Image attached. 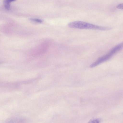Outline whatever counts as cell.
<instances>
[{"mask_svg":"<svg viewBox=\"0 0 123 123\" xmlns=\"http://www.w3.org/2000/svg\"><path fill=\"white\" fill-rule=\"evenodd\" d=\"M68 26L71 28L80 29L105 30H110V27L95 25L88 22L80 21H75L69 23Z\"/></svg>","mask_w":123,"mask_h":123,"instance_id":"1","label":"cell"},{"mask_svg":"<svg viewBox=\"0 0 123 123\" xmlns=\"http://www.w3.org/2000/svg\"><path fill=\"white\" fill-rule=\"evenodd\" d=\"M123 48V42L113 47L107 54L99 58L90 66L93 68L110 59L114 54Z\"/></svg>","mask_w":123,"mask_h":123,"instance_id":"2","label":"cell"},{"mask_svg":"<svg viewBox=\"0 0 123 123\" xmlns=\"http://www.w3.org/2000/svg\"><path fill=\"white\" fill-rule=\"evenodd\" d=\"M15 0H4L3 3L5 8L7 10H9L10 8V3Z\"/></svg>","mask_w":123,"mask_h":123,"instance_id":"3","label":"cell"},{"mask_svg":"<svg viewBox=\"0 0 123 123\" xmlns=\"http://www.w3.org/2000/svg\"><path fill=\"white\" fill-rule=\"evenodd\" d=\"M30 20L32 21L38 23H40L43 22V21L42 20L38 18H30Z\"/></svg>","mask_w":123,"mask_h":123,"instance_id":"4","label":"cell"},{"mask_svg":"<svg viewBox=\"0 0 123 123\" xmlns=\"http://www.w3.org/2000/svg\"><path fill=\"white\" fill-rule=\"evenodd\" d=\"M117 8L119 9H123V3L117 5Z\"/></svg>","mask_w":123,"mask_h":123,"instance_id":"5","label":"cell"},{"mask_svg":"<svg viewBox=\"0 0 123 123\" xmlns=\"http://www.w3.org/2000/svg\"><path fill=\"white\" fill-rule=\"evenodd\" d=\"M100 121V120L99 119H95L89 122V123H99Z\"/></svg>","mask_w":123,"mask_h":123,"instance_id":"6","label":"cell"}]
</instances>
